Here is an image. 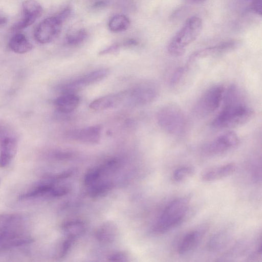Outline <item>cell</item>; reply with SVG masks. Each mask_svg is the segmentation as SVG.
<instances>
[{"mask_svg":"<svg viewBox=\"0 0 262 262\" xmlns=\"http://www.w3.org/2000/svg\"><path fill=\"white\" fill-rule=\"evenodd\" d=\"M79 97L72 93H64L54 101L57 110L62 113H70L74 111L79 104Z\"/></svg>","mask_w":262,"mask_h":262,"instance_id":"e0dca14e","label":"cell"},{"mask_svg":"<svg viewBox=\"0 0 262 262\" xmlns=\"http://www.w3.org/2000/svg\"><path fill=\"white\" fill-rule=\"evenodd\" d=\"M112 187L109 182H102L91 185L89 192L92 197H99L107 193Z\"/></svg>","mask_w":262,"mask_h":262,"instance_id":"d4e9b609","label":"cell"},{"mask_svg":"<svg viewBox=\"0 0 262 262\" xmlns=\"http://www.w3.org/2000/svg\"><path fill=\"white\" fill-rule=\"evenodd\" d=\"M70 191L69 188L66 186L54 187L50 193V195L59 197L66 195Z\"/></svg>","mask_w":262,"mask_h":262,"instance_id":"83f0119b","label":"cell"},{"mask_svg":"<svg viewBox=\"0 0 262 262\" xmlns=\"http://www.w3.org/2000/svg\"><path fill=\"white\" fill-rule=\"evenodd\" d=\"M104 173L101 166L89 169L84 177V183L86 185H92L97 182Z\"/></svg>","mask_w":262,"mask_h":262,"instance_id":"484cf974","label":"cell"},{"mask_svg":"<svg viewBox=\"0 0 262 262\" xmlns=\"http://www.w3.org/2000/svg\"><path fill=\"white\" fill-rule=\"evenodd\" d=\"M235 169V164L233 163H229L207 170L202 174L201 179L204 182L220 180L229 176Z\"/></svg>","mask_w":262,"mask_h":262,"instance_id":"9a60e30c","label":"cell"},{"mask_svg":"<svg viewBox=\"0 0 262 262\" xmlns=\"http://www.w3.org/2000/svg\"><path fill=\"white\" fill-rule=\"evenodd\" d=\"M251 8L253 11L259 15L262 14V1L252 0Z\"/></svg>","mask_w":262,"mask_h":262,"instance_id":"4dcf8cb0","label":"cell"},{"mask_svg":"<svg viewBox=\"0 0 262 262\" xmlns=\"http://www.w3.org/2000/svg\"><path fill=\"white\" fill-rule=\"evenodd\" d=\"M193 1H197V2H201V1H204L205 0H193Z\"/></svg>","mask_w":262,"mask_h":262,"instance_id":"8d00e7d4","label":"cell"},{"mask_svg":"<svg viewBox=\"0 0 262 262\" xmlns=\"http://www.w3.org/2000/svg\"><path fill=\"white\" fill-rule=\"evenodd\" d=\"M101 133V126L97 125L74 131L71 135L72 137L76 140L85 143L94 144L99 141Z\"/></svg>","mask_w":262,"mask_h":262,"instance_id":"2e32d148","label":"cell"},{"mask_svg":"<svg viewBox=\"0 0 262 262\" xmlns=\"http://www.w3.org/2000/svg\"><path fill=\"white\" fill-rule=\"evenodd\" d=\"M194 172L190 166H184L176 169L173 172L172 179L176 183H180L190 178Z\"/></svg>","mask_w":262,"mask_h":262,"instance_id":"cb8c5ba5","label":"cell"},{"mask_svg":"<svg viewBox=\"0 0 262 262\" xmlns=\"http://www.w3.org/2000/svg\"><path fill=\"white\" fill-rule=\"evenodd\" d=\"M17 142L12 137H7L2 141L0 151V166L5 167L11 162L16 154Z\"/></svg>","mask_w":262,"mask_h":262,"instance_id":"5bb4252c","label":"cell"},{"mask_svg":"<svg viewBox=\"0 0 262 262\" xmlns=\"http://www.w3.org/2000/svg\"><path fill=\"white\" fill-rule=\"evenodd\" d=\"M137 41L133 39H128L125 41L124 45L126 46H134L137 45Z\"/></svg>","mask_w":262,"mask_h":262,"instance_id":"e575fe53","label":"cell"},{"mask_svg":"<svg viewBox=\"0 0 262 262\" xmlns=\"http://www.w3.org/2000/svg\"><path fill=\"white\" fill-rule=\"evenodd\" d=\"M158 94L159 89L155 83L145 82L127 91L126 101L136 105H145L154 101Z\"/></svg>","mask_w":262,"mask_h":262,"instance_id":"52a82bcc","label":"cell"},{"mask_svg":"<svg viewBox=\"0 0 262 262\" xmlns=\"http://www.w3.org/2000/svg\"><path fill=\"white\" fill-rule=\"evenodd\" d=\"M223 100L222 109L211 122L213 128L223 129L236 127L247 123L253 117V110L245 103L236 85L228 87Z\"/></svg>","mask_w":262,"mask_h":262,"instance_id":"6da1fadb","label":"cell"},{"mask_svg":"<svg viewBox=\"0 0 262 262\" xmlns=\"http://www.w3.org/2000/svg\"><path fill=\"white\" fill-rule=\"evenodd\" d=\"M8 45L11 51L17 54H24L33 49L32 43L25 35L20 33L13 35L10 39Z\"/></svg>","mask_w":262,"mask_h":262,"instance_id":"ac0fdd59","label":"cell"},{"mask_svg":"<svg viewBox=\"0 0 262 262\" xmlns=\"http://www.w3.org/2000/svg\"><path fill=\"white\" fill-rule=\"evenodd\" d=\"M224 88L216 84L208 88L199 99L194 107L195 113L204 117L214 112L223 100Z\"/></svg>","mask_w":262,"mask_h":262,"instance_id":"5b68a950","label":"cell"},{"mask_svg":"<svg viewBox=\"0 0 262 262\" xmlns=\"http://www.w3.org/2000/svg\"><path fill=\"white\" fill-rule=\"evenodd\" d=\"M184 70L185 68L181 67L176 71L170 80L171 85H176L180 81L184 73Z\"/></svg>","mask_w":262,"mask_h":262,"instance_id":"f1b7e54d","label":"cell"},{"mask_svg":"<svg viewBox=\"0 0 262 262\" xmlns=\"http://www.w3.org/2000/svg\"><path fill=\"white\" fill-rule=\"evenodd\" d=\"M108 260L113 261H125L128 260V256L124 252H118L112 254L109 257Z\"/></svg>","mask_w":262,"mask_h":262,"instance_id":"f546056e","label":"cell"},{"mask_svg":"<svg viewBox=\"0 0 262 262\" xmlns=\"http://www.w3.org/2000/svg\"><path fill=\"white\" fill-rule=\"evenodd\" d=\"M106 4V2L105 0H100L96 2L94 4L95 8H99L104 6Z\"/></svg>","mask_w":262,"mask_h":262,"instance_id":"836d02e7","label":"cell"},{"mask_svg":"<svg viewBox=\"0 0 262 262\" xmlns=\"http://www.w3.org/2000/svg\"><path fill=\"white\" fill-rule=\"evenodd\" d=\"M7 19L4 17H0V25L6 24Z\"/></svg>","mask_w":262,"mask_h":262,"instance_id":"d590c367","label":"cell"},{"mask_svg":"<svg viewBox=\"0 0 262 262\" xmlns=\"http://www.w3.org/2000/svg\"><path fill=\"white\" fill-rule=\"evenodd\" d=\"M190 201V198L185 196L170 202L155 224L154 231L158 233H163L179 226L186 217Z\"/></svg>","mask_w":262,"mask_h":262,"instance_id":"7a4b0ae2","label":"cell"},{"mask_svg":"<svg viewBox=\"0 0 262 262\" xmlns=\"http://www.w3.org/2000/svg\"><path fill=\"white\" fill-rule=\"evenodd\" d=\"M62 230L67 237L75 239L84 232L85 226L84 222L80 220H70L62 225Z\"/></svg>","mask_w":262,"mask_h":262,"instance_id":"7402d4cb","label":"cell"},{"mask_svg":"<svg viewBox=\"0 0 262 262\" xmlns=\"http://www.w3.org/2000/svg\"><path fill=\"white\" fill-rule=\"evenodd\" d=\"M203 28L202 19L196 16L188 18L173 36L168 46L169 53L175 56L183 55L188 46L200 34Z\"/></svg>","mask_w":262,"mask_h":262,"instance_id":"277c9868","label":"cell"},{"mask_svg":"<svg viewBox=\"0 0 262 262\" xmlns=\"http://www.w3.org/2000/svg\"><path fill=\"white\" fill-rule=\"evenodd\" d=\"M157 120L161 128L171 135H184L188 128L186 116L176 104L169 103L161 107L157 114Z\"/></svg>","mask_w":262,"mask_h":262,"instance_id":"3957f363","label":"cell"},{"mask_svg":"<svg viewBox=\"0 0 262 262\" xmlns=\"http://www.w3.org/2000/svg\"><path fill=\"white\" fill-rule=\"evenodd\" d=\"M206 230L205 226L201 227L186 233L178 246V253L186 255L194 250L201 243Z\"/></svg>","mask_w":262,"mask_h":262,"instance_id":"8fae6325","label":"cell"},{"mask_svg":"<svg viewBox=\"0 0 262 262\" xmlns=\"http://www.w3.org/2000/svg\"><path fill=\"white\" fill-rule=\"evenodd\" d=\"M95 236L97 240L101 243H112L117 236V228L112 223H104L97 229Z\"/></svg>","mask_w":262,"mask_h":262,"instance_id":"44dd1931","label":"cell"},{"mask_svg":"<svg viewBox=\"0 0 262 262\" xmlns=\"http://www.w3.org/2000/svg\"><path fill=\"white\" fill-rule=\"evenodd\" d=\"M70 13V9L66 8L61 10L56 16L63 23V22L69 16Z\"/></svg>","mask_w":262,"mask_h":262,"instance_id":"1f68e13d","label":"cell"},{"mask_svg":"<svg viewBox=\"0 0 262 262\" xmlns=\"http://www.w3.org/2000/svg\"><path fill=\"white\" fill-rule=\"evenodd\" d=\"M87 36L85 30L80 29L69 33L66 36V41L70 45H77L81 43Z\"/></svg>","mask_w":262,"mask_h":262,"instance_id":"4316f807","label":"cell"},{"mask_svg":"<svg viewBox=\"0 0 262 262\" xmlns=\"http://www.w3.org/2000/svg\"><path fill=\"white\" fill-rule=\"evenodd\" d=\"M238 45V41L230 40L197 51L190 55L188 60V64H190L200 58L217 56L228 53L237 48Z\"/></svg>","mask_w":262,"mask_h":262,"instance_id":"30bf717a","label":"cell"},{"mask_svg":"<svg viewBox=\"0 0 262 262\" xmlns=\"http://www.w3.org/2000/svg\"><path fill=\"white\" fill-rule=\"evenodd\" d=\"M130 25L129 19L123 15H117L113 17L108 22L110 30L115 32H122L127 30Z\"/></svg>","mask_w":262,"mask_h":262,"instance_id":"603a6c76","label":"cell"},{"mask_svg":"<svg viewBox=\"0 0 262 262\" xmlns=\"http://www.w3.org/2000/svg\"><path fill=\"white\" fill-rule=\"evenodd\" d=\"M62 23L56 16L48 17L35 29L34 37L39 43L45 44L54 40L59 34Z\"/></svg>","mask_w":262,"mask_h":262,"instance_id":"ba28073f","label":"cell"},{"mask_svg":"<svg viewBox=\"0 0 262 262\" xmlns=\"http://www.w3.org/2000/svg\"><path fill=\"white\" fill-rule=\"evenodd\" d=\"M231 237L226 232H220L213 235L207 243L208 249L217 252L225 249L229 245Z\"/></svg>","mask_w":262,"mask_h":262,"instance_id":"ffe728a7","label":"cell"},{"mask_svg":"<svg viewBox=\"0 0 262 262\" xmlns=\"http://www.w3.org/2000/svg\"><path fill=\"white\" fill-rule=\"evenodd\" d=\"M127 91L111 94L99 97L90 104V107L95 111H103L118 106L126 102Z\"/></svg>","mask_w":262,"mask_h":262,"instance_id":"7c38bea8","label":"cell"},{"mask_svg":"<svg viewBox=\"0 0 262 262\" xmlns=\"http://www.w3.org/2000/svg\"><path fill=\"white\" fill-rule=\"evenodd\" d=\"M108 72L109 70L106 68L91 71L66 84L65 90L68 92L97 82L106 77Z\"/></svg>","mask_w":262,"mask_h":262,"instance_id":"4fadbf2b","label":"cell"},{"mask_svg":"<svg viewBox=\"0 0 262 262\" xmlns=\"http://www.w3.org/2000/svg\"><path fill=\"white\" fill-rule=\"evenodd\" d=\"M23 17L12 28L18 30L25 29L33 24L42 14V8L35 0H26L22 4Z\"/></svg>","mask_w":262,"mask_h":262,"instance_id":"9c48e42d","label":"cell"},{"mask_svg":"<svg viewBox=\"0 0 262 262\" xmlns=\"http://www.w3.org/2000/svg\"><path fill=\"white\" fill-rule=\"evenodd\" d=\"M22 219L15 214H0V233L21 230Z\"/></svg>","mask_w":262,"mask_h":262,"instance_id":"d6986e66","label":"cell"},{"mask_svg":"<svg viewBox=\"0 0 262 262\" xmlns=\"http://www.w3.org/2000/svg\"><path fill=\"white\" fill-rule=\"evenodd\" d=\"M239 143L237 135L233 131H229L204 145L203 151L207 156H219L236 148Z\"/></svg>","mask_w":262,"mask_h":262,"instance_id":"8992f818","label":"cell"},{"mask_svg":"<svg viewBox=\"0 0 262 262\" xmlns=\"http://www.w3.org/2000/svg\"><path fill=\"white\" fill-rule=\"evenodd\" d=\"M119 49V46L118 45H114L102 51L100 53L101 54H105L107 53H114L118 51Z\"/></svg>","mask_w":262,"mask_h":262,"instance_id":"d6a6232c","label":"cell"}]
</instances>
